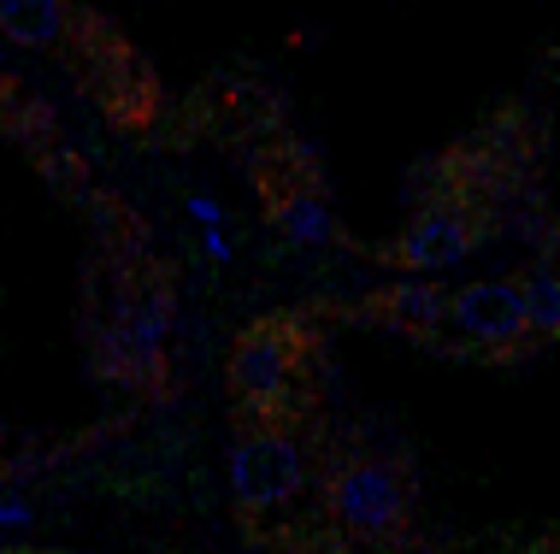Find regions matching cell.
I'll return each instance as SVG.
<instances>
[{
    "instance_id": "cell-1",
    "label": "cell",
    "mask_w": 560,
    "mask_h": 554,
    "mask_svg": "<svg viewBox=\"0 0 560 554\" xmlns=\"http://www.w3.org/2000/svg\"><path fill=\"white\" fill-rule=\"evenodd\" d=\"M307 484V455L290 431H254L231 448V496L248 514H271V507H290Z\"/></svg>"
},
{
    "instance_id": "cell-2",
    "label": "cell",
    "mask_w": 560,
    "mask_h": 554,
    "mask_svg": "<svg viewBox=\"0 0 560 554\" xmlns=\"http://www.w3.org/2000/svg\"><path fill=\"white\" fill-rule=\"evenodd\" d=\"M330 514L360 537H389L407 519V478L384 460H354L330 478Z\"/></svg>"
},
{
    "instance_id": "cell-3",
    "label": "cell",
    "mask_w": 560,
    "mask_h": 554,
    "mask_svg": "<svg viewBox=\"0 0 560 554\" xmlns=\"http://www.w3.org/2000/svg\"><path fill=\"white\" fill-rule=\"evenodd\" d=\"M295 331L290 325H254L231 354V384L254 413H278L295 389Z\"/></svg>"
},
{
    "instance_id": "cell-4",
    "label": "cell",
    "mask_w": 560,
    "mask_h": 554,
    "mask_svg": "<svg viewBox=\"0 0 560 554\" xmlns=\"http://www.w3.org/2000/svg\"><path fill=\"white\" fill-rule=\"evenodd\" d=\"M448 325L466 342L490 349V354H508V349H520V342L532 337L525 331V307H520V283H508V278L466 283V290L448 302Z\"/></svg>"
},
{
    "instance_id": "cell-5",
    "label": "cell",
    "mask_w": 560,
    "mask_h": 554,
    "mask_svg": "<svg viewBox=\"0 0 560 554\" xmlns=\"http://www.w3.org/2000/svg\"><path fill=\"white\" fill-rule=\"evenodd\" d=\"M472 260V219L460 207H425L413 224L401 231V266L413 278H436V272H460Z\"/></svg>"
},
{
    "instance_id": "cell-6",
    "label": "cell",
    "mask_w": 560,
    "mask_h": 554,
    "mask_svg": "<svg viewBox=\"0 0 560 554\" xmlns=\"http://www.w3.org/2000/svg\"><path fill=\"white\" fill-rule=\"evenodd\" d=\"M165 337H172V302L160 290H142L136 302L118 313L113 331V361L125 378H154L165 366Z\"/></svg>"
},
{
    "instance_id": "cell-7",
    "label": "cell",
    "mask_w": 560,
    "mask_h": 554,
    "mask_svg": "<svg viewBox=\"0 0 560 554\" xmlns=\"http://www.w3.org/2000/svg\"><path fill=\"white\" fill-rule=\"evenodd\" d=\"M0 36L12 48H54L66 36V0H0Z\"/></svg>"
},
{
    "instance_id": "cell-8",
    "label": "cell",
    "mask_w": 560,
    "mask_h": 554,
    "mask_svg": "<svg viewBox=\"0 0 560 554\" xmlns=\"http://www.w3.org/2000/svg\"><path fill=\"white\" fill-rule=\"evenodd\" d=\"M278 231L290 236L295 248H330V243H337V213H330L325 195L290 189V195L278 201Z\"/></svg>"
},
{
    "instance_id": "cell-9",
    "label": "cell",
    "mask_w": 560,
    "mask_h": 554,
    "mask_svg": "<svg viewBox=\"0 0 560 554\" xmlns=\"http://www.w3.org/2000/svg\"><path fill=\"white\" fill-rule=\"evenodd\" d=\"M389 313H396V325H407V331H436L448 319V295L431 278H401L389 290Z\"/></svg>"
},
{
    "instance_id": "cell-10",
    "label": "cell",
    "mask_w": 560,
    "mask_h": 554,
    "mask_svg": "<svg viewBox=\"0 0 560 554\" xmlns=\"http://www.w3.org/2000/svg\"><path fill=\"white\" fill-rule=\"evenodd\" d=\"M520 307H525V331H537V337L560 331V278H555V266H532V272H525Z\"/></svg>"
},
{
    "instance_id": "cell-11",
    "label": "cell",
    "mask_w": 560,
    "mask_h": 554,
    "mask_svg": "<svg viewBox=\"0 0 560 554\" xmlns=\"http://www.w3.org/2000/svg\"><path fill=\"white\" fill-rule=\"evenodd\" d=\"M36 526V507H30L24 496H0V537L7 531H30Z\"/></svg>"
},
{
    "instance_id": "cell-12",
    "label": "cell",
    "mask_w": 560,
    "mask_h": 554,
    "mask_svg": "<svg viewBox=\"0 0 560 554\" xmlns=\"http://www.w3.org/2000/svg\"><path fill=\"white\" fill-rule=\"evenodd\" d=\"M189 219L201 224V231H224V207L213 195H189Z\"/></svg>"
},
{
    "instance_id": "cell-13",
    "label": "cell",
    "mask_w": 560,
    "mask_h": 554,
    "mask_svg": "<svg viewBox=\"0 0 560 554\" xmlns=\"http://www.w3.org/2000/svg\"><path fill=\"white\" fill-rule=\"evenodd\" d=\"M201 243H207V260H219V266L236 260V248H231V236H224V231H201Z\"/></svg>"
},
{
    "instance_id": "cell-14",
    "label": "cell",
    "mask_w": 560,
    "mask_h": 554,
    "mask_svg": "<svg viewBox=\"0 0 560 554\" xmlns=\"http://www.w3.org/2000/svg\"><path fill=\"white\" fill-rule=\"evenodd\" d=\"M0 554H7V549H0Z\"/></svg>"
}]
</instances>
